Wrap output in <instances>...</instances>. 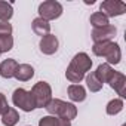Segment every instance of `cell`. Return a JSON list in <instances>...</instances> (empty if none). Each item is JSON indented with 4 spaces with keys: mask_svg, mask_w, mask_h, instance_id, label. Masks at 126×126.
Returning <instances> with one entry per match:
<instances>
[{
    "mask_svg": "<svg viewBox=\"0 0 126 126\" xmlns=\"http://www.w3.org/2000/svg\"><path fill=\"white\" fill-rule=\"evenodd\" d=\"M39 126H56V117L55 116H46L40 119Z\"/></svg>",
    "mask_w": 126,
    "mask_h": 126,
    "instance_id": "obj_22",
    "label": "cell"
},
{
    "mask_svg": "<svg viewBox=\"0 0 126 126\" xmlns=\"http://www.w3.org/2000/svg\"><path fill=\"white\" fill-rule=\"evenodd\" d=\"M12 15H14L12 3L2 2V0H0V22H9Z\"/></svg>",
    "mask_w": 126,
    "mask_h": 126,
    "instance_id": "obj_18",
    "label": "cell"
},
{
    "mask_svg": "<svg viewBox=\"0 0 126 126\" xmlns=\"http://www.w3.org/2000/svg\"><path fill=\"white\" fill-rule=\"evenodd\" d=\"M123 107H125L123 99H122V98H114V99H111V101L107 104L105 111H107L108 116H116V114H119V113L123 110Z\"/></svg>",
    "mask_w": 126,
    "mask_h": 126,
    "instance_id": "obj_17",
    "label": "cell"
},
{
    "mask_svg": "<svg viewBox=\"0 0 126 126\" xmlns=\"http://www.w3.org/2000/svg\"><path fill=\"white\" fill-rule=\"evenodd\" d=\"M107 83L110 85L111 89H114V91L120 95V98H125V96H126V91H125L126 77H125V74H122V73H119V71H114L113 76L108 79Z\"/></svg>",
    "mask_w": 126,
    "mask_h": 126,
    "instance_id": "obj_10",
    "label": "cell"
},
{
    "mask_svg": "<svg viewBox=\"0 0 126 126\" xmlns=\"http://www.w3.org/2000/svg\"><path fill=\"white\" fill-rule=\"evenodd\" d=\"M99 12L107 18L120 16L126 12V3L120 2V0H105L99 6Z\"/></svg>",
    "mask_w": 126,
    "mask_h": 126,
    "instance_id": "obj_6",
    "label": "cell"
},
{
    "mask_svg": "<svg viewBox=\"0 0 126 126\" xmlns=\"http://www.w3.org/2000/svg\"><path fill=\"white\" fill-rule=\"evenodd\" d=\"M122 126H126V125H122Z\"/></svg>",
    "mask_w": 126,
    "mask_h": 126,
    "instance_id": "obj_26",
    "label": "cell"
},
{
    "mask_svg": "<svg viewBox=\"0 0 126 126\" xmlns=\"http://www.w3.org/2000/svg\"><path fill=\"white\" fill-rule=\"evenodd\" d=\"M62 15V5L55 0H46L39 5V16L45 21H53Z\"/></svg>",
    "mask_w": 126,
    "mask_h": 126,
    "instance_id": "obj_4",
    "label": "cell"
},
{
    "mask_svg": "<svg viewBox=\"0 0 126 126\" xmlns=\"http://www.w3.org/2000/svg\"><path fill=\"white\" fill-rule=\"evenodd\" d=\"M16 67H18V62L14 58L5 59L2 64H0V76H2L3 79H12L15 76Z\"/></svg>",
    "mask_w": 126,
    "mask_h": 126,
    "instance_id": "obj_11",
    "label": "cell"
},
{
    "mask_svg": "<svg viewBox=\"0 0 126 126\" xmlns=\"http://www.w3.org/2000/svg\"><path fill=\"white\" fill-rule=\"evenodd\" d=\"M0 117H2V123H3L5 126H15V125L19 122V114H18V111H16L15 108H12V107H9Z\"/></svg>",
    "mask_w": 126,
    "mask_h": 126,
    "instance_id": "obj_16",
    "label": "cell"
},
{
    "mask_svg": "<svg viewBox=\"0 0 126 126\" xmlns=\"http://www.w3.org/2000/svg\"><path fill=\"white\" fill-rule=\"evenodd\" d=\"M34 76V68L30 64H18L16 71H15V79L19 82H28Z\"/></svg>",
    "mask_w": 126,
    "mask_h": 126,
    "instance_id": "obj_12",
    "label": "cell"
},
{
    "mask_svg": "<svg viewBox=\"0 0 126 126\" xmlns=\"http://www.w3.org/2000/svg\"><path fill=\"white\" fill-rule=\"evenodd\" d=\"M9 108V104H8V99L3 94H0V116H2L6 110Z\"/></svg>",
    "mask_w": 126,
    "mask_h": 126,
    "instance_id": "obj_24",
    "label": "cell"
},
{
    "mask_svg": "<svg viewBox=\"0 0 126 126\" xmlns=\"http://www.w3.org/2000/svg\"><path fill=\"white\" fill-rule=\"evenodd\" d=\"M89 21H91V24H92V27H94V28L105 27V25H108V24H110V22H108V18H107L105 15H102L101 12H95V14H92V15H91V18H89Z\"/></svg>",
    "mask_w": 126,
    "mask_h": 126,
    "instance_id": "obj_19",
    "label": "cell"
},
{
    "mask_svg": "<svg viewBox=\"0 0 126 126\" xmlns=\"http://www.w3.org/2000/svg\"><path fill=\"white\" fill-rule=\"evenodd\" d=\"M56 126H71V122H70V120H67V119L56 117Z\"/></svg>",
    "mask_w": 126,
    "mask_h": 126,
    "instance_id": "obj_25",
    "label": "cell"
},
{
    "mask_svg": "<svg viewBox=\"0 0 126 126\" xmlns=\"http://www.w3.org/2000/svg\"><path fill=\"white\" fill-rule=\"evenodd\" d=\"M70 65L74 67L76 70H79L80 73L86 74V73L91 70V67H92V59L89 58L88 53H85V52H79V53H76L74 58L71 59Z\"/></svg>",
    "mask_w": 126,
    "mask_h": 126,
    "instance_id": "obj_8",
    "label": "cell"
},
{
    "mask_svg": "<svg viewBox=\"0 0 126 126\" xmlns=\"http://www.w3.org/2000/svg\"><path fill=\"white\" fill-rule=\"evenodd\" d=\"M117 34V28L111 24L99 28L92 30V40L94 43H101V42H113L114 36Z\"/></svg>",
    "mask_w": 126,
    "mask_h": 126,
    "instance_id": "obj_7",
    "label": "cell"
},
{
    "mask_svg": "<svg viewBox=\"0 0 126 126\" xmlns=\"http://www.w3.org/2000/svg\"><path fill=\"white\" fill-rule=\"evenodd\" d=\"M68 98L74 102H82L86 99V89L82 85H70L68 86Z\"/></svg>",
    "mask_w": 126,
    "mask_h": 126,
    "instance_id": "obj_14",
    "label": "cell"
},
{
    "mask_svg": "<svg viewBox=\"0 0 126 126\" xmlns=\"http://www.w3.org/2000/svg\"><path fill=\"white\" fill-rule=\"evenodd\" d=\"M12 101H14V104L18 108H21L22 111H27V113L28 111H33L36 108V104H34V99H33L31 92L30 91H25L22 88H18V89L14 91Z\"/></svg>",
    "mask_w": 126,
    "mask_h": 126,
    "instance_id": "obj_5",
    "label": "cell"
},
{
    "mask_svg": "<svg viewBox=\"0 0 126 126\" xmlns=\"http://www.w3.org/2000/svg\"><path fill=\"white\" fill-rule=\"evenodd\" d=\"M12 34V25L9 22H0V36H11Z\"/></svg>",
    "mask_w": 126,
    "mask_h": 126,
    "instance_id": "obj_23",
    "label": "cell"
},
{
    "mask_svg": "<svg viewBox=\"0 0 126 126\" xmlns=\"http://www.w3.org/2000/svg\"><path fill=\"white\" fill-rule=\"evenodd\" d=\"M92 52L96 56H104L107 59L108 65H117L122 59V50L120 46L114 42H101V43H94Z\"/></svg>",
    "mask_w": 126,
    "mask_h": 126,
    "instance_id": "obj_1",
    "label": "cell"
},
{
    "mask_svg": "<svg viewBox=\"0 0 126 126\" xmlns=\"http://www.w3.org/2000/svg\"><path fill=\"white\" fill-rule=\"evenodd\" d=\"M85 79H86V85L91 92H99L102 89V83L96 79V76L94 73H89L88 76H85Z\"/></svg>",
    "mask_w": 126,
    "mask_h": 126,
    "instance_id": "obj_20",
    "label": "cell"
},
{
    "mask_svg": "<svg viewBox=\"0 0 126 126\" xmlns=\"http://www.w3.org/2000/svg\"><path fill=\"white\" fill-rule=\"evenodd\" d=\"M113 73H114V70L111 68V65L107 64V62H105V64H99L98 68H96V71H94V74L96 76V79H98L102 85L108 82V79L113 76Z\"/></svg>",
    "mask_w": 126,
    "mask_h": 126,
    "instance_id": "obj_15",
    "label": "cell"
},
{
    "mask_svg": "<svg viewBox=\"0 0 126 126\" xmlns=\"http://www.w3.org/2000/svg\"><path fill=\"white\" fill-rule=\"evenodd\" d=\"M39 46H40V50H42L45 55H53V53L58 50L59 42H58L56 36H53V34L49 33L47 36H45V37L40 39Z\"/></svg>",
    "mask_w": 126,
    "mask_h": 126,
    "instance_id": "obj_9",
    "label": "cell"
},
{
    "mask_svg": "<svg viewBox=\"0 0 126 126\" xmlns=\"http://www.w3.org/2000/svg\"><path fill=\"white\" fill-rule=\"evenodd\" d=\"M14 47V37L12 36H0V55L9 52Z\"/></svg>",
    "mask_w": 126,
    "mask_h": 126,
    "instance_id": "obj_21",
    "label": "cell"
},
{
    "mask_svg": "<svg viewBox=\"0 0 126 126\" xmlns=\"http://www.w3.org/2000/svg\"><path fill=\"white\" fill-rule=\"evenodd\" d=\"M31 95L36 104V108H45L49 101L52 99V89L50 85L46 82H37L33 88H31Z\"/></svg>",
    "mask_w": 126,
    "mask_h": 126,
    "instance_id": "obj_3",
    "label": "cell"
},
{
    "mask_svg": "<svg viewBox=\"0 0 126 126\" xmlns=\"http://www.w3.org/2000/svg\"><path fill=\"white\" fill-rule=\"evenodd\" d=\"M31 28H33V31H34L37 36L45 37V36H47V34H49V31H50V24H49L47 21H45L43 18L37 16V18H34V19H33Z\"/></svg>",
    "mask_w": 126,
    "mask_h": 126,
    "instance_id": "obj_13",
    "label": "cell"
},
{
    "mask_svg": "<svg viewBox=\"0 0 126 126\" xmlns=\"http://www.w3.org/2000/svg\"><path fill=\"white\" fill-rule=\"evenodd\" d=\"M46 111L49 113V116H55V117H61V119H67V120H73L77 116V108L74 104L71 102H65L62 99H50L49 104L45 107Z\"/></svg>",
    "mask_w": 126,
    "mask_h": 126,
    "instance_id": "obj_2",
    "label": "cell"
}]
</instances>
